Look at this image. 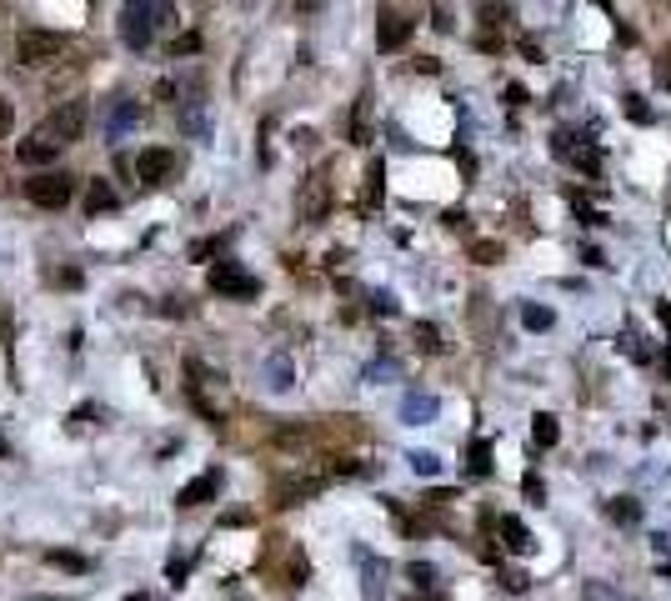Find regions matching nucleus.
I'll use <instances>...</instances> for the list:
<instances>
[{
    "label": "nucleus",
    "instance_id": "f257e3e1",
    "mask_svg": "<svg viewBox=\"0 0 671 601\" xmlns=\"http://www.w3.org/2000/svg\"><path fill=\"white\" fill-rule=\"evenodd\" d=\"M81 126H85V106H81V101H60V106L50 111V116L41 120V126L31 130L21 146H15V161H21V165L56 161V155L66 151L71 141H81Z\"/></svg>",
    "mask_w": 671,
    "mask_h": 601
},
{
    "label": "nucleus",
    "instance_id": "f03ea898",
    "mask_svg": "<svg viewBox=\"0 0 671 601\" xmlns=\"http://www.w3.org/2000/svg\"><path fill=\"white\" fill-rule=\"evenodd\" d=\"M176 21V0H126V15H120V36L130 50H146L161 31H171Z\"/></svg>",
    "mask_w": 671,
    "mask_h": 601
},
{
    "label": "nucleus",
    "instance_id": "7ed1b4c3",
    "mask_svg": "<svg viewBox=\"0 0 671 601\" xmlns=\"http://www.w3.org/2000/svg\"><path fill=\"white\" fill-rule=\"evenodd\" d=\"M66 46H71V41L60 36V31H21V36H15L21 66H56V60L66 56Z\"/></svg>",
    "mask_w": 671,
    "mask_h": 601
},
{
    "label": "nucleus",
    "instance_id": "20e7f679",
    "mask_svg": "<svg viewBox=\"0 0 671 601\" xmlns=\"http://www.w3.org/2000/svg\"><path fill=\"white\" fill-rule=\"evenodd\" d=\"M25 196L36 200V206H46V211H60V206H71V196H76V176L46 171V176L25 181Z\"/></svg>",
    "mask_w": 671,
    "mask_h": 601
},
{
    "label": "nucleus",
    "instance_id": "39448f33",
    "mask_svg": "<svg viewBox=\"0 0 671 601\" xmlns=\"http://www.w3.org/2000/svg\"><path fill=\"white\" fill-rule=\"evenodd\" d=\"M326 211H331V186H326L321 171H311V176L301 181V196H296V216H301L306 226H316Z\"/></svg>",
    "mask_w": 671,
    "mask_h": 601
},
{
    "label": "nucleus",
    "instance_id": "423d86ee",
    "mask_svg": "<svg viewBox=\"0 0 671 601\" xmlns=\"http://www.w3.org/2000/svg\"><path fill=\"white\" fill-rule=\"evenodd\" d=\"M211 291L216 296H236V301H241V296H256L261 281L251 271H241L236 261H216V266H211Z\"/></svg>",
    "mask_w": 671,
    "mask_h": 601
},
{
    "label": "nucleus",
    "instance_id": "0eeeda50",
    "mask_svg": "<svg viewBox=\"0 0 671 601\" xmlns=\"http://www.w3.org/2000/svg\"><path fill=\"white\" fill-rule=\"evenodd\" d=\"M171 171H176V155L165 151V146H151V151H141V161H136L141 186H161V181H171Z\"/></svg>",
    "mask_w": 671,
    "mask_h": 601
},
{
    "label": "nucleus",
    "instance_id": "6e6552de",
    "mask_svg": "<svg viewBox=\"0 0 671 601\" xmlns=\"http://www.w3.org/2000/svg\"><path fill=\"white\" fill-rule=\"evenodd\" d=\"M412 15H401V11H386L381 15V31H377V46L381 50H401L406 46V36H412Z\"/></svg>",
    "mask_w": 671,
    "mask_h": 601
},
{
    "label": "nucleus",
    "instance_id": "1a4fd4ad",
    "mask_svg": "<svg viewBox=\"0 0 671 601\" xmlns=\"http://www.w3.org/2000/svg\"><path fill=\"white\" fill-rule=\"evenodd\" d=\"M441 412V401L431 396V391H406V401H401V416L412 426H421V421H431V416Z\"/></svg>",
    "mask_w": 671,
    "mask_h": 601
},
{
    "label": "nucleus",
    "instance_id": "9d476101",
    "mask_svg": "<svg viewBox=\"0 0 671 601\" xmlns=\"http://www.w3.org/2000/svg\"><path fill=\"white\" fill-rule=\"evenodd\" d=\"M116 206H120V196L111 181H91V186H85V216H106V211H116Z\"/></svg>",
    "mask_w": 671,
    "mask_h": 601
},
{
    "label": "nucleus",
    "instance_id": "9b49d317",
    "mask_svg": "<svg viewBox=\"0 0 671 601\" xmlns=\"http://www.w3.org/2000/svg\"><path fill=\"white\" fill-rule=\"evenodd\" d=\"M216 492H221V472H206V476H196V482L176 496V507H200V501H211Z\"/></svg>",
    "mask_w": 671,
    "mask_h": 601
},
{
    "label": "nucleus",
    "instance_id": "f8f14e48",
    "mask_svg": "<svg viewBox=\"0 0 671 601\" xmlns=\"http://www.w3.org/2000/svg\"><path fill=\"white\" fill-rule=\"evenodd\" d=\"M361 566H366V581H361L366 601H381L386 597V562H371V556L361 552Z\"/></svg>",
    "mask_w": 671,
    "mask_h": 601
},
{
    "label": "nucleus",
    "instance_id": "ddd939ff",
    "mask_svg": "<svg viewBox=\"0 0 671 601\" xmlns=\"http://www.w3.org/2000/svg\"><path fill=\"white\" fill-rule=\"evenodd\" d=\"M501 536H507V552H517V556L531 552V531L517 517H501Z\"/></svg>",
    "mask_w": 671,
    "mask_h": 601
},
{
    "label": "nucleus",
    "instance_id": "4468645a",
    "mask_svg": "<svg viewBox=\"0 0 671 601\" xmlns=\"http://www.w3.org/2000/svg\"><path fill=\"white\" fill-rule=\"evenodd\" d=\"M531 441H536V447H556V441H562L556 416H536V421H531Z\"/></svg>",
    "mask_w": 671,
    "mask_h": 601
},
{
    "label": "nucleus",
    "instance_id": "2eb2a0df",
    "mask_svg": "<svg viewBox=\"0 0 671 601\" xmlns=\"http://www.w3.org/2000/svg\"><path fill=\"white\" fill-rule=\"evenodd\" d=\"M412 581H416V591H426V597H436V591H441V587H436L441 577H436L431 562H412Z\"/></svg>",
    "mask_w": 671,
    "mask_h": 601
},
{
    "label": "nucleus",
    "instance_id": "dca6fc26",
    "mask_svg": "<svg viewBox=\"0 0 671 601\" xmlns=\"http://www.w3.org/2000/svg\"><path fill=\"white\" fill-rule=\"evenodd\" d=\"M606 517L622 521V527H636V521H641V507H636L632 496H622V501H612V507H606Z\"/></svg>",
    "mask_w": 671,
    "mask_h": 601
},
{
    "label": "nucleus",
    "instance_id": "f3484780",
    "mask_svg": "<svg viewBox=\"0 0 671 601\" xmlns=\"http://www.w3.org/2000/svg\"><path fill=\"white\" fill-rule=\"evenodd\" d=\"M136 116H141V111H136V106H116V111H111V136H120V130H130V126H136Z\"/></svg>",
    "mask_w": 671,
    "mask_h": 601
},
{
    "label": "nucleus",
    "instance_id": "a211bd4d",
    "mask_svg": "<svg viewBox=\"0 0 671 601\" xmlns=\"http://www.w3.org/2000/svg\"><path fill=\"white\" fill-rule=\"evenodd\" d=\"M416 346H421V351H441V331H436L431 321H421V326H416Z\"/></svg>",
    "mask_w": 671,
    "mask_h": 601
},
{
    "label": "nucleus",
    "instance_id": "6ab92c4d",
    "mask_svg": "<svg viewBox=\"0 0 671 601\" xmlns=\"http://www.w3.org/2000/svg\"><path fill=\"white\" fill-rule=\"evenodd\" d=\"M412 472L416 476H436V472H441V456H431V451H416V456H412Z\"/></svg>",
    "mask_w": 671,
    "mask_h": 601
},
{
    "label": "nucleus",
    "instance_id": "aec40b11",
    "mask_svg": "<svg viewBox=\"0 0 671 601\" xmlns=\"http://www.w3.org/2000/svg\"><path fill=\"white\" fill-rule=\"evenodd\" d=\"M521 321H527L531 331H546L556 316H552V311H546V307H527V311H521Z\"/></svg>",
    "mask_w": 671,
    "mask_h": 601
},
{
    "label": "nucleus",
    "instance_id": "412c9836",
    "mask_svg": "<svg viewBox=\"0 0 671 601\" xmlns=\"http://www.w3.org/2000/svg\"><path fill=\"white\" fill-rule=\"evenodd\" d=\"M472 472L476 476L491 472V447H486V441H476V447H472Z\"/></svg>",
    "mask_w": 671,
    "mask_h": 601
},
{
    "label": "nucleus",
    "instance_id": "4be33fe9",
    "mask_svg": "<svg viewBox=\"0 0 671 601\" xmlns=\"http://www.w3.org/2000/svg\"><path fill=\"white\" fill-rule=\"evenodd\" d=\"M225 246V236H216V241H196V246H190V261H206V256H216V251Z\"/></svg>",
    "mask_w": 671,
    "mask_h": 601
},
{
    "label": "nucleus",
    "instance_id": "5701e85b",
    "mask_svg": "<svg viewBox=\"0 0 671 601\" xmlns=\"http://www.w3.org/2000/svg\"><path fill=\"white\" fill-rule=\"evenodd\" d=\"M286 386H291V366L271 361V391H286Z\"/></svg>",
    "mask_w": 671,
    "mask_h": 601
},
{
    "label": "nucleus",
    "instance_id": "b1692460",
    "mask_svg": "<svg viewBox=\"0 0 671 601\" xmlns=\"http://www.w3.org/2000/svg\"><path fill=\"white\" fill-rule=\"evenodd\" d=\"M50 562L66 566V571H85V556H71V552H50Z\"/></svg>",
    "mask_w": 671,
    "mask_h": 601
},
{
    "label": "nucleus",
    "instance_id": "393cba45",
    "mask_svg": "<svg viewBox=\"0 0 671 601\" xmlns=\"http://www.w3.org/2000/svg\"><path fill=\"white\" fill-rule=\"evenodd\" d=\"M11 126H15V106L0 95V136H11Z\"/></svg>",
    "mask_w": 671,
    "mask_h": 601
},
{
    "label": "nucleus",
    "instance_id": "a878e982",
    "mask_svg": "<svg viewBox=\"0 0 671 601\" xmlns=\"http://www.w3.org/2000/svg\"><path fill=\"white\" fill-rule=\"evenodd\" d=\"M472 256H476V261H482V266H491V261H496V256H501V246H486V241H482V246H472Z\"/></svg>",
    "mask_w": 671,
    "mask_h": 601
},
{
    "label": "nucleus",
    "instance_id": "bb28decb",
    "mask_svg": "<svg viewBox=\"0 0 671 601\" xmlns=\"http://www.w3.org/2000/svg\"><path fill=\"white\" fill-rule=\"evenodd\" d=\"M171 50H176V56H190V50H200V36H181Z\"/></svg>",
    "mask_w": 671,
    "mask_h": 601
},
{
    "label": "nucleus",
    "instance_id": "cd10ccee",
    "mask_svg": "<svg viewBox=\"0 0 671 601\" xmlns=\"http://www.w3.org/2000/svg\"><path fill=\"white\" fill-rule=\"evenodd\" d=\"M5 451H11V447H5V437H0V456H5Z\"/></svg>",
    "mask_w": 671,
    "mask_h": 601
},
{
    "label": "nucleus",
    "instance_id": "c85d7f7f",
    "mask_svg": "<svg viewBox=\"0 0 671 601\" xmlns=\"http://www.w3.org/2000/svg\"><path fill=\"white\" fill-rule=\"evenodd\" d=\"M126 601H146V597H126Z\"/></svg>",
    "mask_w": 671,
    "mask_h": 601
}]
</instances>
